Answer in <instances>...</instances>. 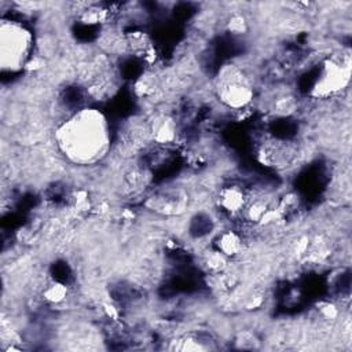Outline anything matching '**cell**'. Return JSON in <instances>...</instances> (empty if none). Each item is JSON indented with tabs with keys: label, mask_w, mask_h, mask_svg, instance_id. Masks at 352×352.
<instances>
[{
	"label": "cell",
	"mask_w": 352,
	"mask_h": 352,
	"mask_svg": "<svg viewBox=\"0 0 352 352\" xmlns=\"http://www.w3.org/2000/svg\"><path fill=\"white\" fill-rule=\"evenodd\" d=\"M59 146L74 161L89 162L102 155L107 144L106 124L100 114L85 110L62 125Z\"/></svg>",
	"instance_id": "obj_1"
},
{
	"label": "cell",
	"mask_w": 352,
	"mask_h": 352,
	"mask_svg": "<svg viewBox=\"0 0 352 352\" xmlns=\"http://www.w3.org/2000/svg\"><path fill=\"white\" fill-rule=\"evenodd\" d=\"M30 47V34L18 23L1 25V65L15 70L23 65Z\"/></svg>",
	"instance_id": "obj_2"
},
{
	"label": "cell",
	"mask_w": 352,
	"mask_h": 352,
	"mask_svg": "<svg viewBox=\"0 0 352 352\" xmlns=\"http://www.w3.org/2000/svg\"><path fill=\"white\" fill-rule=\"evenodd\" d=\"M65 296H66V289L62 285H51L44 292V297L51 302H59L65 298Z\"/></svg>",
	"instance_id": "obj_3"
}]
</instances>
